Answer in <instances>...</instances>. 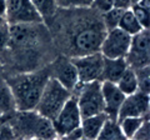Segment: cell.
Returning <instances> with one entry per match:
<instances>
[{
  "mask_svg": "<svg viewBox=\"0 0 150 140\" xmlns=\"http://www.w3.org/2000/svg\"><path fill=\"white\" fill-rule=\"evenodd\" d=\"M118 88L126 95H130L133 93L138 91V79H137V74L133 68L128 66V69L124 71V74L120 76V79L115 83Z\"/></svg>",
  "mask_w": 150,
  "mask_h": 140,
  "instance_id": "cell-18",
  "label": "cell"
},
{
  "mask_svg": "<svg viewBox=\"0 0 150 140\" xmlns=\"http://www.w3.org/2000/svg\"><path fill=\"white\" fill-rule=\"evenodd\" d=\"M85 1V4H86V6H90V4L94 1V0H84Z\"/></svg>",
  "mask_w": 150,
  "mask_h": 140,
  "instance_id": "cell-34",
  "label": "cell"
},
{
  "mask_svg": "<svg viewBox=\"0 0 150 140\" xmlns=\"http://www.w3.org/2000/svg\"><path fill=\"white\" fill-rule=\"evenodd\" d=\"M118 28H120L121 30L128 33V34L131 35V36H134L135 34H138V33H140L143 30V26L140 25V23L137 20V18H135L131 9L124 10L123 15H121V18H120Z\"/></svg>",
  "mask_w": 150,
  "mask_h": 140,
  "instance_id": "cell-20",
  "label": "cell"
},
{
  "mask_svg": "<svg viewBox=\"0 0 150 140\" xmlns=\"http://www.w3.org/2000/svg\"><path fill=\"white\" fill-rule=\"evenodd\" d=\"M63 139H71V140H80V139H84V135H83V130L80 127L73 129L71 132H69Z\"/></svg>",
  "mask_w": 150,
  "mask_h": 140,
  "instance_id": "cell-30",
  "label": "cell"
},
{
  "mask_svg": "<svg viewBox=\"0 0 150 140\" xmlns=\"http://www.w3.org/2000/svg\"><path fill=\"white\" fill-rule=\"evenodd\" d=\"M90 6L94 8L95 10H98L99 13L104 14L114 8V0H94L90 4Z\"/></svg>",
  "mask_w": 150,
  "mask_h": 140,
  "instance_id": "cell-25",
  "label": "cell"
},
{
  "mask_svg": "<svg viewBox=\"0 0 150 140\" xmlns=\"http://www.w3.org/2000/svg\"><path fill=\"white\" fill-rule=\"evenodd\" d=\"M125 139L121 133L119 121L116 119L106 118L104 125L98 135V140H123Z\"/></svg>",
  "mask_w": 150,
  "mask_h": 140,
  "instance_id": "cell-16",
  "label": "cell"
},
{
  "mask_svg": "<svg viewBox=\"0 0 150 140\" xmlns=\"http://www.w3.org/2000/svg\"><path fill=\"white\" fill-rule=\"evenodd\" d=\"M71 62L76 69L79 84H86L95 80L101 81L104 57L101 55L100 51L85 55H78V57L71 59Z\"/></svg>",
  "mask_w": 150,
  "mask_h": 140,
  "instance_id": "cell-4",
  "label": "cell"
},
{
  "mask_svg": "<svg viewBox=\"0 0 150 140\" xmlns=\"http://www.w3.org/2000/svg\"><path fill=\"white\" fill-rule=\"evenodd\" d=\"M101 93L104 100V113L108 118L118 120V113L123 101L125 99V94L121 91L115 83L111 81H101Z\"/></svg>",
  "mask_w": 150,
  "mask_h": 140,
  "instance_id": "cell-12",
  "label": "cell"
},
{
  "mask_svg": "<svg viewBox=\"0 0 150 140\" xmlns=\"http://www.w3.org/2000/svg\"><path fill=\"white\" fill-rule=\"evenodd\" d=\"M15 103L6 81L0 80V114L4 116L13 114L15 111Z\"/></svg>",
  "mask_w": 150,
  "mask_h": 140,
  "instance_id": "cell-19",
  "label": "cell"
},
{
  "mask_svg": "<svg viewBox=\"0 0 150 140\" xmlns=\"http://www.w3.org/2000/svg\"><path fill=\"white\" fill-rule=\"evenodd\" d=\"M106 33L105 26L89 25L75 33L73 38V48L78 51V55H85L90 53H96L100 50L101 41ZM76 55V57H78Z\"/></svg>",
  "mask_w": 150,
  "mask_h": 140,
  "instance_id": "cell-7",
  "label": "cell"
},
{
  "mask_svg": "<svg viewBox=\"0 0 150 140\" xmlns=\"http://www.w3.org/2000/svg\"><path fill=\"white\" fill-rule=\"evenodd\" d=\"M106 118H108V116L105 115V113L83 118L80 128L83 130L84 139H88V140H95V139H98V135H99V133H100V130L103 128V125H104V123H105Z\"/></svg>",
  "mask_w": 150,
  "mask_h": 140,
  "instance_id": "cell-15",
  "label": "cell"
},
{
  "mask_svg": "<svg viewBox=\"0 0 150 140\" xmlns=\"http://www.w3.org/2000/svg\"><path fill=\"white\" fill-rule=\"evenodd\" d=\"M150 109V99L148 93L143 91H135L130 95H126L121 104L118 120L126 116H149Z\"/></svg>",
  "mask_w": 150,
  "mask_h": 140,
  "instance_id": "cell-10",
  "label": "cell"
},
{
  "mask_svg": "<svg viewBox=\"0 0 150 140\" xmlns=\"http://www.w3.org/2000/svg\"><path fill=\"white\" fill-rule=\"evenodd\" d=\"M6 25H9V23H8V20H6L5 15H4V14H0V28L6 26Z\"/></svg>",
  "mask_w": 150,
  "mask_h": 140,
  "instance_id": "cell-32",
  "label": "cell"
},
{
  "mask_svg": "<svg viewBox=\"0 0 150 140\" xmlns=\"http://www.w3.org/2000/svg\"><path fill=\"white\" fill-rule=\"evenodd\" d=\"M81 119L83 116L80 114V110H79L76 96H75V94H71V96L67 100L58 115L51 120L56 136L63 139L69 132L80 127Z\"/></svg>",
  "mask_w": 150,
  "mask_h": 140,
  "instance_id": "cell-6",
  "label": "cell"
},
{
  "mask_svg": "<svg viewBox=\"0 0 150 140\" xmlns=\"http://www.w3.org/2000/svg\"><path fill=\"white\" fill-rule=\"evenodd\" d=\"M3 116H4L3 114H0V121H1V119H3Z\"/></svg>",
  "mask_w": 150,
  "mask_h": 140,
  "instance_id": "cell-35",
  "label": "cell"
},
{
  "mask_svg": "<svg viewBox=\"0 0 150 140\" xmlns=\"http://www.w3.org/2000/svg\"><path fill=\"white\" fill-rule=\"evenodd\" d=\"M4 15L9 25L41 24L44 21L30 0H6Z\"/></svg>",
  "mask_w": 150,
  "mask_h": 140,
  "instance_id": "cell-5",
  "label": "cell"
},
{
  "mask_svg": "<svg viewBox=\"0 0 150 140\" xmlns=\"http://www.w3.org/2000/svg\"><path fill=\"white\" fill-rule=\"evenodd\" d=\"M56 5L60 8H83L86 6L84 0H55Z\"/></svg>",
  "mask_w": 150,
  "mask_h": 140,
  "instance_id": "cell-27",
  "label": "cell"
},
{
  "mask_svg": "<svg viewBox=\"0 0 150 140\" xmlns=\"http://www.w3.org/2000/svg\"><path fill=\"white\" fill-rule=\"evenodd\" d=\"M135 4H138L139 6L142 8H146V9H150V1L149 0H138Z\"/></svg>",
  "mask_w": 150,
  "mask_h": 140,
  "instance_id": "cell-31",
  "label": "cell"
},
{
  "mask_svg": "<svg viewBox=\"0 0 150 140\" xmlns=\"http://www.w3.org/2000/svg\"><path fill=\"white\" fill-rule=\"evenodd\" d=\"M34 24H15L9 25L10 33V43L18 46H25L34 43L36 34L33 31Z\"/></svg>",
  "mask_w": 150,
  "mask_h": 140,
  "instance_id": "cell-14",
  "label": "cell"
},
{
  "mask_svg": "<svg viewBox=\"0 0 150 140\" xmlns=\"http://www.w3.org/2000/svg\"><path fill=\"white\" fill-rule=\"evenodd\" d=\"M131 35L121 30L120 28H114V29L106 30L99 51L104 58H125L129 51Z\"/></svg>",
  "mask_w": 150,
  "mask_h": 140,
  "instance_id": "cell-8",
  "label": "cell"
},
{
  "mask_svg": "<svg viewBox=\"0 0 150 140\" xmlns=\"http://www.w3.org/2000/svg\"><path fill=\"white\" fill-rule=\"evenodd\" d=\"M123 13H124V10L114 6L112 9H110L109 11L103 14V20H104L103 21V25L105 26V29L110 30V29H114V28H118Z\"/></svg>",
  "mask_w": 150,
  "mask_h": 140,
  "instance_id": "cell-22",
  "label": "cell"
},
{
  "mask_svg": "<svg viewBox=\"0 0 150 140\" xmlns=\"http://www.w3.org/2000/svg\"><path fill=\"white\" fill-rule=\"evenodd\" d=\"M71 94L73 91L68 90L56 79L50 76L34 110L39 115L53 120L62 110L67 100L71 96Z\"/></svg>",
  "mask_w": 150,
  "mask_h": 140,
  "instance_id": "cell-2",
  "label": "cell"
},
{
  "mask_svg": "<svg viewBox=\"0 0 150 140\" xmlns=\"http://www.w3.org/2000/svg\"><path fill=\"white\" fill-rule=\"evenodd\" d=\"M128 63L125 58H116L109 59L104 58V65H103V76L101 81H111L116 83L120 79V76L124 74V71L128 69Z\"/></svg>",
  "mask_w": 150,
  "mask_h": 140,
  "instance_id": "cell-13",
  "label": "cell"
},
{
  "mask_svg": "<svg viewBox=\"0 0 150 140\" xmlns=\"http://www.w3.org/2000/svg\"><path fill=\"white\" fill-rule=\"evenodd\" d=\"M138 79V90L149 94V81H150V74H149V66L138 68L134 69Z\"/></svg>",
  "mask_w": 150,
  "mask_h": 140,
  "instance_id": "cell-23",
  "label": "cell"
},
{
  "mask_svg": "<svg viewBox=\"0 0 150 140\" xmlns=\"http://www.w3.org/2000/svg\"><path fill=\"white\" fill-rule=\"evenodd\" d=\"M49 78L50 71L40 70L19 74L9 79L6 83L13 94L15 109L18 111L34 110Z\"/></svg>",
  "mask_w": 150,
  "mask_h": 140,
  "instance_id": "cell-1",
  "label": "cell"
},
{
  "mask_svg": "<svg viewBox=\"0 0 150 140\" xmlns=\"http://www.w3.org/2000/svg\"><path fill=\"white\" fill-rule=\"evenodd\" d=\"M5 1L6 0H0V14L5 13Z\"/></svg>",
  "mask_w": 150,
  "mask_h": 140,
  "instance_id": "cell-33",
  "label": "cell"
},
{
  "mask_svg": "<svg viewBox=\"0 0 150 140\" xmlns=\"http://www.w3.org/2000/svg\"><path fill=\"white\" fill-rule=\"evenodd\" d=\"M150 124H149V119H146L142 124V127L138 129V132L135 133L133 139L137 140H149L150 139Z\"/></svg>",
  "mask_w": 150,
  "mask_h": 140,
  "instance_id": "cell-26",
  "label": "cell"
},
{
  "mask_svg": "<svg viewBox=\"0 0 150 140\" xmlns=\"http://www.w3.org/2000/svg\"><path fill=\"white\" fill-rule=\"evenodd\" d=\"M148 119V116H126L119 119V125L125 139H133L138 129Z\"/></svg>",
  "mask_w": 150,
  "mask_h": 140,
  "instance_id": "cell-17",
  "label": "cell"
},
{
  "mask_svg": "<svg viewBox=\"0 0 150 140\" xmlns=\"http://www.w3.org/2000/svg\"><path fill=\"white\" fill-rule=\"evenodd\" d=\"M30 1L36 9V11L40 14V16L43 18V20L54 16L59 8L55 0H30Z\"/></svg>",
  "mask_w": 150,
  "mask_h": 140,
  "instance_id": "cell-21",
  "label": "cell"
},
{
  "mask_svg": "<svg viewBox=\"0 0 150 140\" xmlns=\"http://www.w3.org/2000/svg\"><path fill=\"white\" fill-rule=\"evenodd\" d=\"M134 4H135V0H114V6L121 9V10L131 9Z\"/></svg>",
  "mask_w": 150,
  "mask_h": 140,
  "instance_id": "cell-29",
  "label": "cell"
},
{
  "mask_svg": "<svg viewBox=\"0 0 150 140\" xmlns=\"http://www.w3.org/2000/svg\"><path fill=\"white\" fill-rule=\"evenodd\" d=\"M150 34L149 29H143L131 36L129 51L125 57L128 65L133 69L149 66L150 60Z\"/></svg>",
  "mask_w": 150,
  "mask_h": 140,
  "instance_id": "cell-9",
  "label": "cell"
},
{
  "mask_svg": "<svg viewBox=\"0 0 150 140\" xmlns=\"http://www.w3.org/2000/svg\"><path fill=\"white\" fill-rule=\"evenodd\" d=\"M131 10H133L137 20L140 23V25L143 26V29H149V25H150L149 9L142 8V6H139L138 4H134V5L131 6Z\"/></svg>",
  "mask_w": 150,
  "mask_h": 140,
  "instance_id": "cell-24",
  "label": "cell"
},
{
  "mask_svg": "<svg viewBox=\"0 0 150 140\" xmlns=\"http://www.w3.org/2000/svg\"><path fill=\"white\" fill-rule=\"evenodd\" d=\"M10 43V33H9V25L0 28V50L6 48Z\"/></svg>",
  "mask_w": 150,
  "mask_h": 140,
  "instance_id": "cell-28",
  "label": "cell"
},
{
  "mask_svg": "<svg viewBox=\"0 0 150 140\" xmlns=\"http://www.w3.org/2000/svg\"><path fill=\"white\" fill-rule=\"evenodd\" d=\"M75 90H78V94H75V96L83 118L104 113V100L100 80L79 84Z\"/></svg>",
  "mask_w": 150,
  "mask_h": 140,
  "instance_id": "cell-3",
  "label": "cell"
},
{
  "mask_svg": "<svg viewBox=\"0 0 150 140\" xmlns=\"http://www.w3.org/2000/svg\"><path fill=\"white\" fill-rule=\"evenodd\" d=\"M50 76L56 79L63 86H65L70 91H74L79 85L76 69H75L71 60L67 58H59L55 60L53 66H51Z\"/></svg>",
  "mask_w": 150,
  "mask_h": 140,
  "instance_id": "cell-11",
  "label": "cell"
}]
</instances>
